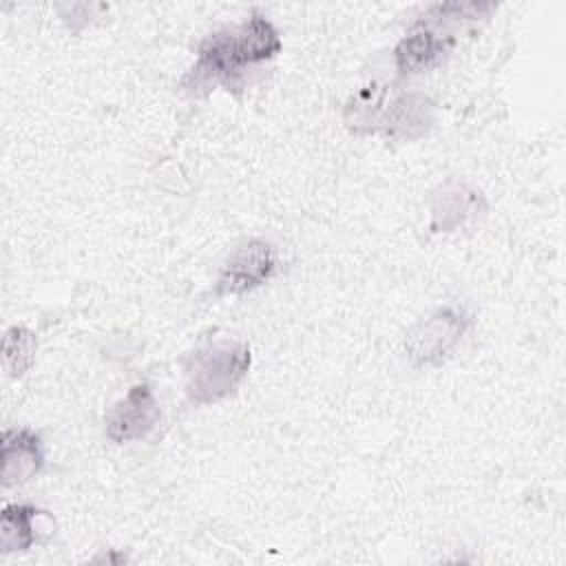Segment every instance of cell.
Returning <instances> with one entry per match:
<instances>
[{"mask_svg": "<svg viewBox=\"0 0 566 566\" xmlns=\"http://www.w3.org/2000/svg\"><path fill=\"white\" fill-rule=\"evenodd\" d=\"M40 515L38 509L29 504H11L2 509L0 515V551H24L35 542V517Z\"/></svg>", "mask_w": 566, "mask_h": 566, "instance_id": "8", "label": "cell"}, {"mask_svg": "<svg viewBox=\"0 0 566 566\" xmlns=\"http://www.w3.org/2000/svg\"><path fill=\"white\" fill-rule=\"evenodd\" d=\"M469 327V314L458 305L436 310L420 321L407 336V356L416 365L440 363L462 338Z\"/></svg>", "mask_w": 566, "mask_h": 566, "instance_id": "3", "label": "cell"}, {"mask_svg": "<svg viewBox=\"0 0 566 566\" xmlns=\"http://www.w3.org/2000/svg\"><path fill=\"white\" fill-rule=\"evenodd\" d=\"M159 420V407L150 385L142 382L130 387L106 418V436L113 442H130L144 438Z\"/></svg>", "mask_w": 566, "mask_h": 566, "instance_id": "5", "label": "cell"}, {"mask_svg": "<svg viewBox=\"0 0 566 566\" xmlns=\"http://www.w3.org/2000/svg\"><path fill=\"white\" fill-rule=\"evenodd\" d=\"M279 49L276 29L263 15L254 13L239 29L219 31L199 46V60L190 73L192 86H232L241 80L245 66L270 60Z\"/></svg>", "mask_w": 566, "mask_h": 566, "instance_id": "1", "label": "cell"}, {"mask_svg": "<svg viewBox=\"0 0 566 566\" xmlns=\"http://www.w3.org/2000/svg\"><path fill=\"white\" fill-rule=\"evenodd\" d=\"M250 349L237 340H219L197 349L186 367V391L192 402L208 405L228 396L248 374Z\"/></svg>", "mask_w": 566, "mask_h": 566, "instance_id": "2", "label": "cell"}, {"mask_svg": "<svg viewBox=\"0 0 566 566\" xmlns=\"http://www.w3.org/2000/svg\"><path fill=\"white\" fill-rule=\"evenodd\" d=\"M276 270V256L268 241H250L243 248L234 252V256L223 265L219 281H217V294H243L259 285H263Z\"/></svg>", "mask_w": 566, "mask_h": 566, "instance_id": "4", "label": "cell"}, {"mask_svg": "<svg viewBox=\"0 0 566 566\" xmlns=\"http://www.w3.org/2000/svg\"><path fill=\"white\" fill-rule=\"evenodd\" d=\"M447 44L431 31H413L396 46V64L402 73H420L433 66Z\"/></svg>", "mask_w": 566, "mask_h": 566, "instance_id": "7", "label": "cell"}, {"mask_svg": "<svg viewBox=\"0 0 566 566\" xmlns=\"http://www.w3.org/2000/svg\"><path fill=\"white\" fill-rule=\"evenodd\" d=\"M40 438L29 429H11L2 436V484L13 486L33 478L42 467Z\"/></svg>", "mask_w": 566, "mask_h": 566, "instance_id": "6", "label": "cell"}, {"mask_svg": "<svg viewBox=\"0 0 566 566\" xmlns=\"http://www.w3.org/2000/svg\"><path fill=\"white\" fill-rule=\"evenodd\" d=\"M35 356V336L27 327H11L2 343V365L11 376H22Z\"/></svg>", "mask_w": 566, "mask_h": 566, "instance_id": "9", "label": "cell"}]
</instances>
